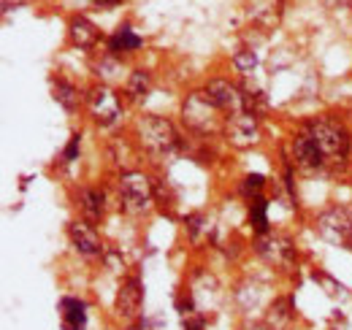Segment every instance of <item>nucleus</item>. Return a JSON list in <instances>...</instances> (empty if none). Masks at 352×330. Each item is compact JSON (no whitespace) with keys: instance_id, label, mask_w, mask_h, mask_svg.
Segmentation results:
<instances>
[{"instance_id":"f257e3e1","label":"nucleus","mask_w":352,"mask_h":330,"mask_svg":"<svg viewBox=\"0 0 352 330\" xmlns=\"http://www.w3.org/2000/svg\"><path fill=\"white\" fill-rule=\"evenodd\" d=\"M307 130L311 133V138L317 141V146H320L325 163H336V165L347 163L350 149H352V138L342 124L320 117V120H311V122L307 124Z\"/></svg>"},{"instance_id":"f03ea898","label":"nucleus","mask_w":352,"mask_h":330,"mask_svg":"<svg viewBox=\"0 0 352 330\" xmlns=\"http://www.w3.org/2000/svg\"><path fill=\"white\" fill-rule=\"evenodd\" d=\"M135 133H138L141 146L149 155H155V157L174 155L176 149H179V133H176V127L166 117H157V114L141 117L138 124H135Z\"/></svg>"},{"instance_id":"7ed1b4c3","label":"nucleus","mask_w":352,"mask_h":330,"mask_svg":"<svg viewBox=\"0 0 352 330\" xmlns=\"http://www.w3.org/2000/svg\"><path fill=\"white\" fill-rule=\"evenodd\" d=\"M220 114L222 111L217 109V103H214L206 92H190L187 100H184V106H182L184 124L192 127V130L201 133V135H212V133H217L220 127H225V124L220 122Z\"/></svg>"},{"instance_id":"20e7f679","label":"nucleus","mask_w":352,"mask_h":330,"mask_svg":"<svg viewBox=\"0 0 352 330\" xmlns=\"http://www.w3.org/2000/svg\"><path fill=\"white\" fill-rule=\"evenodd\" d=\"M120 204L128 214H141L146 211L152 198H155V190H152V179L141 170H128L120 176Z\"/></svg>"},{"instance_id":"39448f33","label":"nucleus","mask_w":352,"mask_h":330,"mask_svg":"<svg viewBox=\"0 0 352 330\" xmlns=\"http://www.w3.org/2000/svg\"><path fill=\"white\" fill-rule=\"evenodd\" d=\"M317 233L322 241L333 244V247H352V214L342 206L325 208L317 222H314Z\"/></svg>"},{"instance_id":"423d86ee","label":"nucleus","mask_w":352,"mask_h":330,"mask_svg":"<svg viewBox=\"0 0 352 330\" xmlns=\"http://www.w3.org/2000/svg\"><path fill=\"white\" fill-rule=\"evenodd\" d=\"M255 252L263 257L268 265H276L282 271L293 268L296 265V257H298L296 241L290 236H285V233H263V236H258Z\"/></svg>"},{"instance_id":"0eeeda50","label":"nucleus","mask_w":352,"mask_h":330,"mask_svg":"<svg viewBox=\"0 0 352 330\" xmlns=\"http://www.w3.org/2000/svg\"><path fill=\"white\" fill-rule=\"evenodd\" d=\"M87 106L89 114L95 117V122L103 124V127H111V124L120 122L122 117V103L120 98L114 95V89L103 87V84H95L87 95Z\"/></svg>"},{"instance_id":"6e6552de","label":"nucleus","mask_w":352,"mask_h":330,"mask_svg":"<svg viewBox=\"0 0 352 330\" xmlns=\"http://www.w3.org/2000/svg\"><path fill=\"white\" fill-rule=\"evenodd\" d=\"M222 130H225V138L230 141V146L247 149V146L258 144V138H261V117H255L250 111L230 114Z\"/></svg>"},{"instance_id":"1a4fd4ad","label":"nucleus","mask_w":352,"mask_h":330,"mask_svg":"<svg viewBox=\"0 0 352 330\" xmlns=\"http://www.w3.org/2000/svg\"><path fill=\"white\" fill-rule=\"evenodd\" d=\"M293 163L304 173H317L325 165V157H322L317 141L311 138V133H309L307 127L293 138Z\"/></svg>"},{"instance_id":"9d476101","label":"nucleus","mask_w":352,"mask_h":330,"mask_svg":"<svg viewBox=\"0 0 352 330\" xmlns=\"http://www.w3.org/2000/svg\"><path fill=\"white\" fill-rule=\"evenodd\" d=\"M206 95L217 103V109H220L222 114H239V111H247V98H244V92L236 87V84L225 82V79H214V82H209L206 87Z\"/></svg>"},{"instance_id":"9b49d317","label":"nucleus","mask_w":352,"mask_h":330,"mask_svg":"<svg viewBox=\"0 0 352 330\" xmlns=\"http://www.w3.org/2000/svg\"><path fill=\"white\" fill-rule=\"evenodd\" d=\"M141 303H144V289H141V279L138 276H131L120 285V292H117V300H114V309L120 317L125 320H133L138 317L141 311Z\"/></svg>"},{"instance_id":"f8f14e48","label":"nucleus","mask_w":352,"mask_h":330,"mask_svg":"<svg viewBox=\"0 0 352 330\" xmlns=\"http://www.w3.org/2000/svg\"><path fill=\"white\" fill-rule=\"evenodd\" d=\"M244 8H247L250 22L268 30V28L279 25L282 11H285V0H244Z\"/></svg>"},{"instance_id":"ddd939ff","label":"nucleus","mask_w":352,"mask_h":330,"mask_svg":"<svg viewBox=\"0 0 352 330\" xmlns=\"http://www.w3.org/2000/svg\"><path fill=\"white\" fill-rule=\"evenodd\" d=\"M68 236H71V244L76 247V252H82L85 257L103 254V241H100V236L95 233V228L89 222H71Z\"/></svg>"},{"instance_id":"4468645a","label":"nucleus","mask_w":352,"mask_h":330,"mask_svg":"<svg viewBox=\"0 0 352 330\" xmlns=\"http://www.w3.org/2000/svg\"><path fill=\"white\" fill-rule=\"evenodd\" d=\"M79 208H82V214H85V219L89 225H95L106 214V195L100 190H95V187H87V190L79 192Z\"/></svg>"},{"instance_id":"2eb2a0df","label":"nucleus","mask_w":352,"mask_h":330,"mask_svg":"<svg viewBox=\"0 0 352 330\" xmlns=\"http://www.w3.org/2000/svg\"><path fill=\"white\" fill-rule=\"evenodd\" d=\"M68 36L71 43L79 46V49H92L98 43V28L89 22L87 16H74L71 25H68Z\"/></svg>"},{"instance_id":"dca6fc26","label":"nucleus","mask_w":352,"mask_h":330,"mask_svg":"<svg viewBox=\"0 0 352 330\" xmlns=\"http://www.w3.org/2000/svg\"><path fill=\"white\" fill-rule=\"evenodd\" d=\"M293 303H290V298H279V300H274L271 306H268V311H265V325L274 330H287L293 325Z\"/></svg>"},{"instance_id":"f3484780","label":"nucleus","mask_w":352,"mask_h":330,"mask_svg":"<svg viewBox=\"0 0 352 330\" xmlns=\"http://www.w3.org/2000/svg\"><path fill=\"white\" fill-rule=\"evenodd\" d=\"M63 325L68 330H85V325H87L85 300H76V298H65L63 300Z\"/></svg>"},{"instance_id":"a211bd4d","label":"nucleus","mask_w":352,"mask_h":330,"mask_svg":"<svg viewBox=\"0 0 352 330\" xmlns=\"http://www.w3.org/2000/svg\"><path fill=\"white\" fill-rule=\"evenodd\" d=\"M141 43H144V38H141V36H135V30H133L131 25H122V28H117V30H114V36L109 38V52H111V54H120V52H135V49H141Z\"/></svg>"},{"instance_id":"6ab92c4d","label":"nucleus","mask_w":352,"mask_h":330,"mask_svg":"<svg viewBox=\"0 0 352 330\" xmlns=\"http://www.w3.org/2000/svg\"><path fill=\"white\" fill-rule=\"evenodd\" d=\"M52 92H54V100H57L65 111H76V109H79V89L71 82H65L63 76L52 79Z\"/></svg>"},{"instance_id":"aec40b11","label":"nucleus","mask_w":352,"mask_h":330,"mask_svg":"<svg viewBox=\"0 0 352 330\" xmlns=\"http://www.w3.org/2000/svg\"><path fill=\"white\" fill-rule=\"evenodd\" d=\"M149 89H152V76H149V71H133L131 79H128V95H131L133 100L146 98Z\"/></svg>"},{"instance_id":"412c9836","label":"nucleus","mask_w":352,"mask_h":330,"mask_svg":"<svg viewBox=\"0 0 352 330\" xmlns=\"http://www.w3.org/2000/svg\"><path fill=\"white\" fill-rule=\"evenodd\" d=\"M265 211H268L265 198H255V201H250V225L258 230V236L268 233V217H265Z\"/></svg>"},{"instance_id":"4be33fe9","label":"nucleus","mask_w":352,"mask_h":330,"mask_svg":"<svg viewBox=\"0 0 352 330\" xmlns=\"http://www.w3.org/2000/svg\"><path fill=\"white\" fill-rule=\"evenodd\" d=\"M265 187V179L261 173H252V176H247L244 182H241V195L247 198V201H255V198H263L261 192H263Z\"/></svg>"},{"instance_id":"5701e85b","label":"nucleus","mask_w":352,"mask_h":330,"mask_svg":"<svg viewBox=\"0 0 352 330\" xmlns=\"http://www.w3.org/2000/svg\"><path fill=\"white\" fill-rule=\"evenodd\" d=\"M255 65H258L255 52L241 49V52H236V54H233V68H236L239 74H252V71H255Z\"/></svg>"},{"instance_id":"b1692460","label":"nucleus","mask_w":352,"mask_h":330,"mask_svg":"<svg viewBox=\"0 0 352 330\" xmlns=\"http://www.w3.org/2000/svg\"><path fill=\"white\" fill-rule=\"evenodd\" d=\"M79 141H82V135L74 133L71 141H68V146H65V155H63V163L65 165H71L74 160H76V155H79Z\"/></svg>"},{"instance_id":"393cba45","label":"nucleus","mask_w":352,"mask_h":330,"mask_svg":"<svg viewBox=\"0 0 352 330\" xmlns=\"http://www.w3.org/2000/svg\"><path fill=\"white\" fill-rule=\"evenodd\" d=\"M201 228H204V217H201V214H190V217H187V233H190L192 241H198Z\"/></svg>"},{"instance_id":"a878e982","label":"nucleus","mask_w":352,"mask_h":330,"mask_svg":"<svg viewBox=\"0 0 352 330\" xmlns=\"http://www.w3.org/2000/svg\"><path fill=\"white\" fill-rule=\"evenodd\" d=\"M184 330H206V322H204V317L190 311V314H184Z\"/></svg>"},{"instance_id":"bb28decb","label":"nucleus","mask_w":352,"mask_h":330,"mask_svg":"<svg viewBox=\"0 0 352 330\" xmlns=\"http://www.w3.org/2000/svg\"><path fill=\"white\" fill-rule=\"evenodd\" d=\"M95 6H100V8H114V6H120L122 0H92Z\"/></svg>"},{"instance_id":"cd10ccee","label":"nucleus","mask_w":352,"mask_h":330,"mask_svg":"<svg viewBox=\"0 0 352 330\" xmlns=\"http://www.w3.org/2000/svg\"><path fill=\"white\" fill-rule=\"evenodd\" d=\"M125 330H149V325H146V322H135V325H131V328H125Z\"/></svg>"},{"instance_id":"c85d7f7f","label":"nucleus","mask_w":352,"mask_h":330,"mask_svg":"<svg viewBox=\"0 0 352 330\" xmlns=\"http://www.w3.org/2000/svg\"><path fill=\"white\" fill-rule=\"evenodd\" d=\"M244 330H274V328H268V325L263 322V325H247Z\"/></svg>"}]
</instances>
